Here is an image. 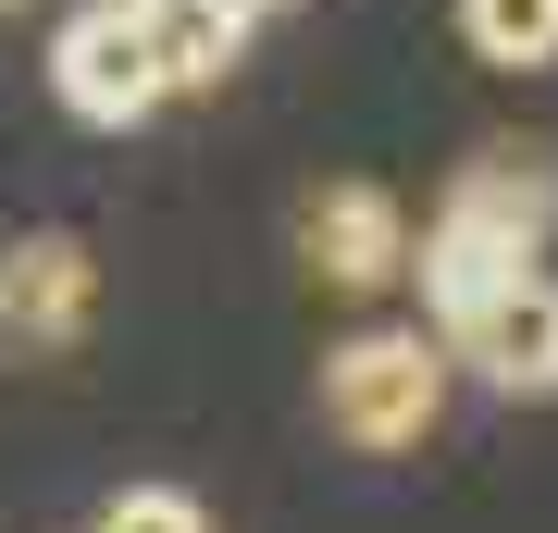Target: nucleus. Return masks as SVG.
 <instances>
[{
	"label": "nucleus",
	"instance_id": "nucleus-1",
	"mask_svg": "<svg viewBox=\"0 0 558 533\" xmlns=\"http://www.w3.org/2000/svg\"><path fill=\"white\" fill-rule=\"evenodd\" d=\"M435 410H447V348H435V336H410V323H373V336L323 348V422H336L360 459L422 447V435H435Z\"/></svg>",
	"mask_w": 558,
	"mask_h": 533
},
{
	"label": "nucleus",
	"instance_id": "nucleus-2",
	"mask_svg": "<svg viewBox=\"0 0 558 533\" xmlns=\"http://www.w3.org/2000/svg\"><path fill=\"white\" fill-rule=\"evenodd\" d=\"M50 99L75 124H100V137H124V124H149L161 99V62H149V25H137V0H87V13H62V38H50Z\"/></svg>",
	"mask_w": 558,
	"mask_h": 533
},
{
	"label": "nucleus",
	"instance_id": "nucleus-3",
	"mask_svg": "<svg viewBox=\"0 0 558 533\" xmlns=\"http://www.w3.org/2000/svg\"><path fill=\"white\" fill-rule=\"evenodd\" d=\"M87 298H100V261L75 237H13L0 249V348L13 360H50L87 336Z\"/></svg>",
	"mask_w": 558,
	"mask_h": 533
},
{
	"label": "nucleus",
	"instance_id": "nucleus-4",
	"mask_svg": "<svg viewBox=\"0 0 558 533\" xmlns=\"http://www.w3.org/2000/svg\"><path fill=\"white\" fill-rule=\"evenodd\" d=\"M447 360H472L497 397H558V274L534 261L521 286H497V298L447 336Z\"/></svg>",
	"mask_w": 558,
	"mask_h": 533
},
{
	"label": "nucleus",
	"instance_id": "nucleus-5",
	"mask_svg": "<svg viewBox=\"0 0 558 533\" xmlns=\"http://www.w3.org/2000/svg\"><path fill=\"white\" fill-rule=\"evenodd\" d=\"M299 249H311V274H323V286L373 298V286H398V274H410V211H398L373 174H348V186H323L311 211H299Z\"/></svg>",
	"mask_w": 558,
	"mask_h": 533
},
{
	"label": "nucleus",
	"instance_id": "nucleus-6",
	"mask_svg": "<svg viewBox=\"0 0 558 533\" xmlns=\"http://www.w3.org/2000/svg\"><path fill=\"white\" fill-rule=\"evenodd\" d=\"M137 25H149V62H161V87L174 99H199V87H223L248 62V0H137Z\"/></svg>",
	"mask_w": 558,
	"mask_h": 533
},
{
	"label": "nucleus",
	"instance_id": "nucleus-7",
	"mask_svg": "<svg viewBox=\"0 0 558 533\" xmlns=\"http://www.w3.org/2000/svg\"><path fill=\"white\" fill-rule=\"evenodd\" d=\"M459 50L497 75H534V62H558V0H459Z\"/></svg>",
	"mask_w": 558,
	"mask_h": 533
},
{
	"label": "nucleus",
	"instance_id": "nucleus-8",
	"mask_svg": "<svg viewBox=\"0 0 558 533\" xmlns=\"http://www.w3.org/2000/svg\"><path fill=\"white\" fill-rule=\"evenodd\" d=\"M100 533H211V509L186 484H124L112 509H100Z\"/></svg>",
	"mask_w": 558,
	"mask_h": 533
},
{
	"label": "nucleus",
	"instance_id": "nucleus-9",
	"mask_svg": "<svg viewBox=\"0 0 558 533\" xmlns=\"http://www.w3.org/2000/svg\"><path fill=\"white\" fill-rule=\"evenodd\" d=\"M248 13H274V0H248Z\"/></svg>",
	"mask_w": 558,
	"mask_h": 533
}]
</instances>
